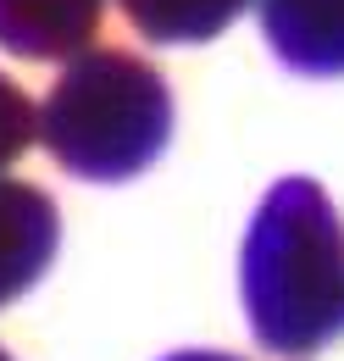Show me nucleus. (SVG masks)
Returning a JSON list of instances; mask_svg holds the SVG:
<instances>
[{
	"label": "nucleus",
	"instance_id": "1",
	"mask_svg": "<svg viewBox=\"0 0 344 361\" xmlns=\"http://www.w3.org/2000/svg\"><path fill=\"white\" fill-rule=\"evenodd\" d=\"M239 295L261 350L311 356L344 334V217L322 183L283 178L250 217Z\"/></svg>",
	"mask_w": 344,
	"mask_h": 361
},
{
	"label": "nucleus",
	"instance_id": "7",
	"mask_svg": "<svg viewBox=\"0 0 344 361\" xmlns=\"http://www.w3.org/2000/svg\"><path fill=\"white\" fill-rule=\"evenodd\" d=\"M34 145V100L0 73V173Z\"/></svg>",
	"mask_w": 344,
	"mask_h": 361
},
{
	"label": "nucleus",
	"instance_id": "8",
	"mask_svg": "<svg viewBox=\"0 0 344 361\" xmlns=\"http://www.w3.org/2000/svg\"><path fill=\"white\" fill-rule=\"evenodd\" d=\"M167 361H239V356H228V350H178Z\"/></svg>",
	"mask_w": 344,
	"mask_h": 361
},
{
	"label": "nucleus",
	"instance_id": "9",
	"mask_svg": "<svg viewBox=\"0 0 344 361\" xmlns=\"http://www.w3.org/2000/svg\"><path fill=\"white\" fill-rule=\"evenodd\" d=\"M0 361H11V356H6V350H0Z\"/></svg>",
	"mask_w": 344,
	"mask_h": 361
},
{
	"label": "nucleus",
	"instance_id": "2",
	"mask_svg": "<svg viewBox=\"0 0 344 361\" xmlns=\"http://www.w3.org/2000/svg\"><path fill=\"white\" fill-rule=\"evenodd\" d=\"M34 139L73 178L128 183L172 139L167 78L133 50H78L34 111Z\"/></svg>",
	"mask_w": 344,
	"mask_h": 361
},
{
	"label": "nucleus",
	"instance_id": "5",
	"mask_svg": "<svg viewBox=\"0 0 344 361\" xmlns=\"http://www.w3.org/2000/svg\"><path fill=\"white\" fill-rule=\"evenodd\" d=\"M106 0H0V50L17 61H73L100 34Z\"/></svg>",
	"mask_w": 344,
	"mask_h": 361
},
{
	"label": "nucleus",
	"instance_id": "3",
	"mask_svg": "<svg viewBox=\"0 0 344 361\" xmlns=\"http://www.w3.org/2000/svg\"><path fill=\"white\" fill-rule=\"evenodd\" d=\"M61 245L56 200L23 178H0V306L39 283Z\"/></svg>",
	"mask_w": 344,
	"mask_h": 361
},
{
	"label": "nucleus",
	"instance_id": "6",
	"mask_svg": "<svg viewBox=\"0 0 344 361\" xmlns=\"http://www.w3.org/2000/svg\"><path fill=\"white\" fill-rule=\"evenodd\" d=\"M139 39L150 45H206L222 28H233L250 0H117Z\"/></svg>",
	"mask_w": 344,
	"mask_h": 361
},
{
	"label": "nucleus",
	"instance_id": "4",
	"mask_svg": "<svg viewBox=\"0 0 344 361\" xmlns=\"http://www.w3.org/2000/svg\"><path fill=\"white\" fill-rule=\"evenodd\" d=\"M266 50L300 78H344V0H256Z\"/></svg>",
	"mask_w": 344,
	"mask_h": 361
}]
</instances>
